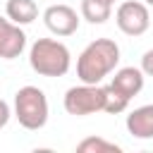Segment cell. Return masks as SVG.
I'll list each match as a JSON object with an SVG mask.
<instances>
[{"label": "cell", "instance_id": "cell-11", "mask_svg": "<svg viewBox=\"0 0 153 153\" xmlns=\"http://www.w3.org/2000/svg\"><path fill=\"white\" fill-rule=\"evenodd\" d=\"M112 14V5L103 0H81V17L91 24H105Z\"/></svg>", "mask_w": 153, "mask_h": 153}, {"label": "cell", "instance_id": "cell-16", "mask_svg": "<svg viewBox=\"0 0 153 153\" xmlns=\"http://www.w3.org/2000/svg\"><path fill=\"white\" fill-rule=\"evenodd\" d=\"M141 2H146V5H153V0H141Z\"/></svg>", "mask_w": 153, "mask_h": 153}, {"label": "cell", "instance_id": "cell-14", "mask_svg": "<svg viewBox=\"0 0 153 153\" xmlns=\"http://www.w3.org/2000/svg\"><path fill=\"white\" fill-rule=\"evenodd\" d=\"M139 69H141L146 76H153V48L141 55V67H139Z\"/></svg>", "mask_w": 153, "mask_h": 153}, {"label": "cell", "instance_id": "cell-2", "mask_svg": "<svg viewBox=\"0 0 153 153\" xmlns=\"http://www.w3.org/2000/svg\"><path fill=\"white\" fill-rule=\"evenodd\" d=\"M29 65L41 76H65L72 65L69 48L57 38H38L29 50Z\"/></svg>", "mask_w": 153, "mask_h": 153}, {"label": "cell", "instance_id": "cell-12", "mask_svg": "<svg viewBox=\"0 0 153 153\" xmlns=\"http://www.w3.org/2000/svg\"><path fill=\"white\" fill-rule=\"evenodd\" d=\"M79 153H122V146L103 139V136H86L84 141L76 143Z\"/></svg>", "mask_w": 153, "mask_h": 153}, {"label": "cell", "instance_id": "cell-1", "mask_svg": "<svg viewBox=\"0 0 153 153\" xmlns=\"http://www.w3.org/2000/svg\"><path fill=\"white\" fill-rule=\"evenodd\" d=\"M117 62L120 45L112 38H96L81 50L76 60V76L81 84H100L110 72H115Z\"/></svg>", "mask_w": 153, "mask_h": 153}, {"label": "cell", "instance_id": "cell-9", "mask_svg": "<svg viewBox=\"0 0 153 153\" xmlns=\"http://www.w3.org/2000/svg\"><path fill=\"white\" fill-rule=\"evenodd\" d=\"M127 131L134 139H153V105L134 108L127 115Z\"/></svg>", "mask_w": 153, "mask_h": 153}, {"label": "cell", "instance_id": "cell-10", "mask_svg": "<svg viewBox=\"0 0 153 153\" xmlns=\"http://www.w3.org/2000/svg\"><path fill=\"white\" fill-rule=\"evenodd\" d=\"M5 14H7L10 22H14L19 26H26L38 17V5L33 0H7Z\"/></svg>", "mask_w": 153, "mask_h": 153}, {"label": "cell", "instance_id": "cell-3", "mask_svg": "<svg viewBox=\"0 0 153 153\" xmlns=\"http://www.w3.org/2000/svg\"><path fill=\"white\" fill-rule=\"evenodd\" d=\"M14 117L17 122L29 129L38 131L48 122V98L38 86H22L14 93Z\"/></svg>", "mask_w": 153, "mask_h": 153}, {"label": "cell", "instance_id": "cell-7", "mask_svg": "<svg viewBox=\"0 0 153 153\" xmlns=\"http://www.w3.org/2000/svg\"><path fill=\"white\" fill-rule=\"evenodd\" d=\"M26 48V33L19 24L0 17V60H14Z\"/></svg>", "mask_w": 153, "mask_h": 153}, {"label": "cell", "instance_id": "cell-17", "mask_svg": "<svg viewBox=\"0 0 153 153\" xmlns=\"http://www.w3.org/2000/svg\"><path fill=\"white\" fill-rule=\"evenodd\" d=\"M103 2H108V5H112V2H115V0H103Z\"/></svg>", "mask_w": 153, "mask_h": 153}, {"label": "cell", "instance_id": "cell-8", "mask_svg": "<svg viewBox=\"0 0 153 153\" xmlns=\"http://www.w3.org/2000/svg\"><path fill=\"white\" fill-rule=\"evenodd\" d=\"M110 86H112L115 91H120L124 98L131 100V98L139 96L141 88H143V72H141L139 67H122V69L115 72Z\"/></svg>", "mask_w": 153, "mask_h": 153}, {"label": "cell", "instance_id": "cell-4", "mask_svg": "<svg viewBox=\"0 0 153 153\" xmlns=\"http://www.w3.org/2000/svg\"><path fill=\"white\" fill-rule=\"evenodd\" d=\"M62 105L74 117H86V115L100 112L105 105V86H98V84L72 86V88H67Z\"/></svg>", "mask_w": 153, "mask_h": 153}, {"label": "cell", "instance_id": "cell-5", "mask_svg": "<svg viewBox=\"0 0 153 153\" xmlns=\"http://www.w3.org/2000/svg\"><path fill=\"white\" fill-rule=\"evenodd\" d=\"M115 24L127 36H141V33H146L148 26H151L148 5L141 2V0H124L117 7V12H115Z\"/></svg>", "mask_w": 153, "mask_h": 153}, {"label": "cell", "instance_id": "cell-13", "mask_svg": "<svg viewBox=\"0 0 153 153\" xmlns=\"http://www.w3.org/2000/svg\"><path fill=\"white\" fill-rule=\"evenodd\" d=\"M129 105V98H124L120 91H115L112 86H105V105H103V112H110V115H120L124 112Z\"/></svg>", "mask_w": 153, "mask_h": 153}, {"label": "cell", "instance_id": "cell-15", "mask_svg": "<svg viewBox=\"0 0 153 153\" xmlns=\"http://www.w3.org/2000/svg\"><path fill=\"white\" fill-rule=\"evenodd\" d=\"M10 115H12V110H10V105L0 98V129L2 127H7V122H10Z\"/></svg>", "mask_w": 153, "mask_h": 153}, {"label": "cell", "instance_id": "cell-6", "mask_svg": "<svg viewBox=\"0 0 153 153\" xmlns=\"http://www.w3.org/2000/svg\"><path fill=\"white\" fill-rule=\"evenodd\" d=\"M43 24L55 36H72L79 29V14L69 5H50L43 12Z\"/></svg>", "mask_w": 153, "mask_h": 153}]
</instances>
